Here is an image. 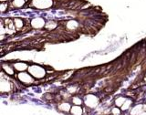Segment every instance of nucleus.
<instances>
[{
	"mask_svg": "<svg viewBox=\"0 0 146 115\" xmlns=\"http://www.w3.org/2000/svg\"><path fill=\"white\" fill-rule=\"evenodd\" d=\"M71 113L72 115H82V109L77 105L71 108Z\"/></svg>",
	"mask_w": 146,
	"mask_h": 115,
	"instance_id": "f257e3e1",
	"label": "nucleus"
},
{
	"mask_svg": "<svg viewBox=\"0 0 146 115\" xmlns=\"http://www.w3.org/2000/svg\"><path fill=\"white\" fill-rule=\"evenodd\" d=\"M58 109L60 110V111H63V112H68L70 110V106L68 103H62L58 106Z\"/></svg>",
	"mask_w": 146,
	"mask_h": 115,
	"instance_id": "f03ea898",
	"label": "nucleus"
},
{
	"mask_svg": "<svg viewBox=\"0 0 146 115\" xmlns=\"http://www.w3.org/2000/svg\"><path fill=\"white\" fill-rule=\"evenodd\" d=\"M125 102H126V100H125L124 98L120 97V98H118L116 100V105H117V106H122V105L124 104Z\"/></svg>",
	"mask_w": 146,
	"mask_h": 115,
	"instance_id": "7ed1b4c3",
	"label": "nucleus"
},
{
	"mask_svg": "<svg viewBox=\"0 0 146 115\" xmlns=\"http://www.w3.org/2000/svg\"><path fill=\"white\" fill-rule=\"evenodd\" d=\"M32 25H33L34 27H42L44 25V21L41 19L40 21H36V19L32 22Z\"/></svg>",
	"mask_w": 146,
	"mask_h": 115,
	"instance_id": "20e7f679",
	"label": "nucleus"
},
{
	"mask_svg": "<svg viewBox=\"0 0 146 115\" xmlns=\"http://www.w3.org/2000/svg\"><path fill=\"white\" fill-rule=\"evenodd\" d=\"M131 103V100H127L126 102H124V104L122 105V108H121V110L122 111H125V110H127L128 108H129V106H130V104Z\"/></svg>",
	"mask_w": 146,
	"mask_h": 115,
	"instance_id": "39448f33",
	"label": "nucleus"
},
{
	"mask_svg": "<svg viewBox=\"0 0 146 115\" xmlns=\"http://www.w3.org/2000/svg\"><path fill=\"white\" fill-rule=\"evenodd\" d=\"M73 103H74V104H76V105H80L81 104V100L80 99V98H78V97H74V98H73Z\"/></svg>",
	"mask_w": 146,
	"mask_h": 115,
	"instance_id": "423d86ee",
	"label": "nucleus"
},
{
	"mask_svg": "<svg viewBox=\"0 0 146 115\" xmlns=\"http://www.w3.org/2000/svg\"><path fill=\"white\" fill-rule=\"evenodd\" d=\"M14 23L16 24V27H17V29H19V27H21L22 25H23V23H22V21H21L20 19H15Z\"/></svg>",
	"mask_w": 146,
	"mask_h": 115,
	"instance_id": "0eeeda50",
	"label": "nucleus"
},
{
	"mask_svg": "<svg viewBox=\"0 0 146 115\" xmlns=\"http://www.w3.org/2000/svg\"><path fill=\"white\" fill-rule=\"evenodd\" d=\"M112 113L114 114V115H116V114H120V111H119V110L117 109V108H114L113 110H112Z\"/></svg>",
	"mask_w": 146,
	"mask_h": 115,
	"instance_id": "6e6552de",
	"label": "nucleus"
},
{
	"mask_svg": "<svg viewBox=\"0 0 146 115\" xmlns=\"http://www.w3.org/2000/svg\"><path fill=\"white\" fill-rule=\"evenodd\" d=\"M141 115H146V113H144V114H141Z\"/></svg>",
	"mask_w": 146,
	"mask_h": 115,
	"instance_id": "1a4fd4ad",
	"label": "nucleus"
}]
</instances>
